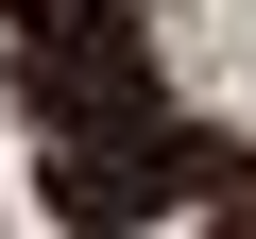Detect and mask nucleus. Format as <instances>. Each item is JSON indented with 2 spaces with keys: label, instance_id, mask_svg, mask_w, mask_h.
<instances>
[{
  "label": "nucleus",
  "instance_id": "nucleus-3",
  "mask_svg": "<svg viewBox=\"0 0 256 239\" xmlns=\"http://www.w3.org/2000/svg\"><path fill=\"white\" fill-rule=\"evenodd\" d=\"M18 34H34V52H68V34H137V0H18Z\"/></svg>",
  "mask_w": 256,
  "mask_h": 239
},
{
  "label": "nucleus",
  "instance_id": "nucleus-4",
  "mask_svg": "<svg viewBox=\"0 0 256 239\" xmlns=\"http://www.w3.org/2000/svg\"><path fill=\"white\" fill-rule=\"evenodd\" d=\"M205 239H256V205H222V222H205Z\"/></svg>",
  "mask_w": 256,
  "mask_h": 239
},
{
  "label": "nucleus",
  "instance_id": "nucleus-1",
  "mask_svg": "<svg viewBox=\"0 0 256 239\" xmlns=\"http://www.w3.org/2000/svg\"><path fill=\"white\" fill-rule=\"evenodd\" d=\"M171 188H188V120H154V137H52V154H34V205H52L68 239L154 222Z\"/></svg>",
  "mask_w": 256,
  "mask_h": 239
},
{
  "label": "nucleus",
  "instance_id": "nucleus-2",
  "mask_svg": "<svg viewBox=\"0 0 256 239\" xmlns=\"http://www.w3.org/2000/svg\"><path fill=\"white\" fill-rule=\"evenodd\" d=\"M18 102H34V137H154V68L137 34H68V52H18Z\"/></svg>",
  "mask_w": 256,
  "mask_h": 239
}]
</instances>
